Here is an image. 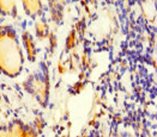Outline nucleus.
<instances>
[{
    "label": "nucleus",
    "instance_id": "f257e3e1",
    "mask_svg": "<svg viewBox=\"0 0 157 137\" xmlns=\"http://www.w3.org/2000/svg\"><path fill=\"white\" fill-rule=\"evenodd\" d=\"M23 66L22 51L12 30L0 31V69L5 74L16 76L21 73Z\"/></svg>",
    "mask_w": 157,
    "mask_h": 137
},
{
    "label": "nucleus",
    "instance_id": "f03ea898",
    "mask_svg": "<svg viewBox=\"0 0 157 137\" xmlns=\"http://www.w3.org/2000/svg\"><path fill=\"white\" fill-rule=\"evenodd\" d=\"M22 2L29 16L35 17L41 12V0H22Z\"/></svg>",
    "mask_w": 157,
    "mask_h": 137
},
{
    "label": "nucleus",
    "instance_id": "7ed1b4c3",
    "mask_svg": "<svg viewBox=\"0 0 157 137\" xmlns=\"http://www.w3.org/2000/svg\"><path fill=\"white\" fill-rule=\"evenodd\" d=\"M0 11L5 14H13L16 12L14 0H0Z\"/></svg>",
    "mask_w": 157,
    "mask_h": 137
},
{
    "label": "nucleus",
    "instance_id": "20e7f679",
    "mask_svg": "<svg viewBox=\"0 0 157 137\" xmlns=\"http://www.w3.org/2000/svg\"><path fill=\"white\" fill-rule=\"evenodd\" d=\"M60 1H65V0H60Z\"/></svg>",
    "mask_w": 157,
    "mask_h": 137
}]
</instances>
